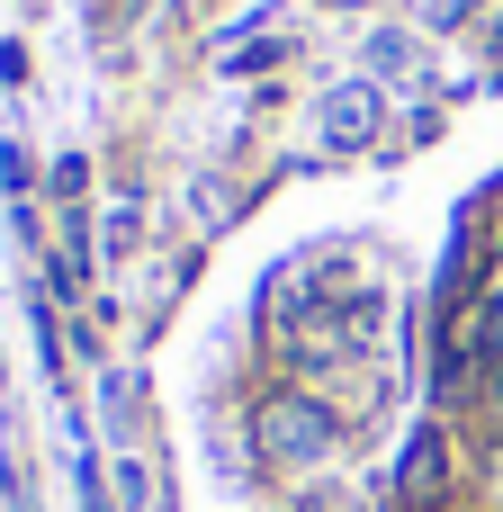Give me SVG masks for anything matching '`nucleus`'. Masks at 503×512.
Instances as JSON below:
<instances>
[{
    "instance_id": "nucleus-1",
    "label": "nucleus",
    "mask_w": 503,
    "mask_h": 512,
    "mask_svg": "<svg viewBox=\"0 0 503 512\" xmlns=\"http://www.w3.org/2000/svg\"><path fill=\"white\" fill-rule=\"evenodd\" d=\"M342 441H351L342 414H333L324 396H306V387H270V396L252 405V450H261V468H279V477L324 468Z\"/></svg>"
},
{
    "instance_id": "nucleus-2",
    "label": "nucleus",
    "mask_w": 503,
    "mask_h": 512,
    "mask_svg": "<svg viewBox=\"0 0 503 512\" xmlns=\"http://www.w3.org/2000/svg\"><path fill=\"white\" fill-rule=\"evenodd\" d=\"M503 369V306L495 297H468L450 324H441V360H432V405L459 414L486 396V378Z\"/></svg>"
},
{
    "instance_id": "nucleus-3",
    "label": "nucleus",
    "mask_w": 503,
    "mask_h": 512,
    "mask_svg": "<svg viewBox=\"0 0 503 512\" xmlns=\"http://www.w3.org/2000/svg\"><path fill=\"white\" fill-rule=\"evenodd\" d=\"M441 495H450V441H441V423H423L405 441V459H396V504L441 512Z\"/></svg>"
},
{
    "instance_id": "nucleus-4",
    "label": "nucleus",
    "mask_w": 503,
    "mask_h": 512,
    "mask_svg": "<svg viewBox=\"0 0 503 512\" xmlns=\"http://www.w3.org/2000/svg\"><path fill=\"white\" fill-rule=\"evenodd\" d=\"M324 126H333V144H360V135L378 126V99H369V90H333V99H324Z\"/></svg>"
},
{
    "instance_id": "nucleus-5",
    "label": "nucleus",
    "mask_w": 503,
    "mask_h": 512,
    "mask_svg": "<svg viewBox=\"0 0 503 512\" xmlns=\"http://www.w3.org/2000/svg\"><path fill=\"white\" fill-rule=\"evenodd\" d=\"M288 512H360V495L351 486H315V495H297Z\"/></svg>"
},
{
    "instance_id": "nucleus-6",
    "label": "nucleus",
    "mask_w": 503,
    "mask_h": 512,
    "mask_svg": "<svg viewBox=\"0 0 503 512\" xmlns=\"http://www.w3.org/2000/svg\"><path fill=\"white\" fill-rule=\"evenodd\" d=\"M441 512H450V504H441Z\"/></svg>"
}]
</instances>
